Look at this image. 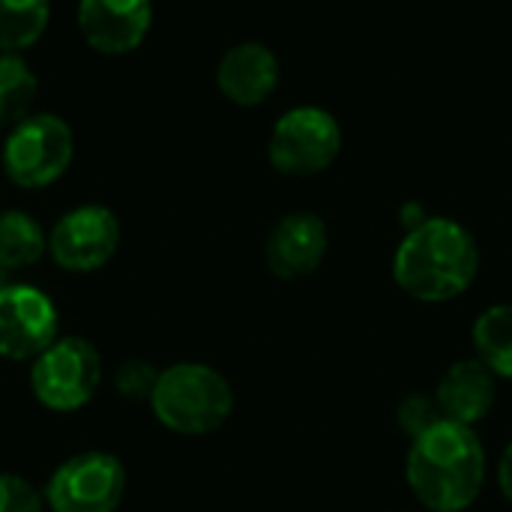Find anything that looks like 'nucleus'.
<instances>
[{
    "instance_id": "11",
    "label": "nucleus",
    "mask_w": 512,
    "mask_h": 512,
    "mask_svg": "<svg viewBox=\"0 0 512 512\" xmlns=\"http://www.w3.org/2000/svg\"><path fill=\"white\" fill-rule=\"evenodd\" d=\"M153 21L150 0H81L78 27L93 51L126 54L135 51Z\"/></svg>"
},
{
    "instance_id": "3",
    "label": "nucleus",
    "mask_w": 512,
    "mask_h": 512,
    "mask_svg": "<svg viewBox=\"0 0 512 512\" xmlns=\"http://www.w3.org/2000/svg\"><path fill=\"white\" fill-rule=\"evenodd\" d=\"M150 411L165 429L198 438L228 423L234 411V390L219 369L183 360L159 372Z\"/></svg>"
},
{
    "instance_id": "6",
    "label": "nucleus",
    "mask_w": 512,
    "mask_h": 512,
    "mask_svg": "<svg viewBox=\"0 0 512 512\" xmlns=\"http://www.w3.org/2000/svg\"><path fill=\"white\" fill-rule=\"evenodd\" d=\"M75 141L69 123L57 114H30L12 126L3 144V171L21 189H42L66 174Z\"/></svg>"
},
{
    "instance_id": "16",
    "label": "nucleus",
    "mask_w": 512,
    "mask_h": 512,
    "mask_svg": "<svg viewBox=\"0 0 512 512\" xmlns=\"http://www.w3.org/2000/svg\"><path fill=\"white\" fill-rule=\"evenodd\" d=\"M48 27V0H0V51L30 48Z\"/></svg>"
},
{
    "instance_id": "19",
    "label": "nucleus",
    "mask_w": 512,
    "mask_h": 512,
    "mask_svg": "<svg viewBox=\"0 0 512 512\" xmlns=\"http://www.w3.org/2000/svg\"><path fill=\"white\" fill-rule=\"evenodd\" d=\"M396 420H399V429L414 441L417 435H423L426 429H432L438 420H444L435 396H426V393H408L399 408H396Z\"/></svg>"
},
{
    "instance_id": "13",
    "label": "nucleus",
    "mask_w": 512,
    "mask_h": 512,
    "mask_svg": "<svg viewBox=\"0 0 512 512\" xmlns=\"http://www.w3.org/2000/svg\"><path fill=\"white\" fill-rule=\"evenodd\" d=\"M216 84L234 105H261L279 84V60L261 42H240L219 60Z\"/></svg>"
},
{
    "instance_id": "4",
    "label": "nucleus",
    "mask_w": 512,
    "mask_h": 512,
    "mask_svg": "<svg viewBox=\"0 0 512 512\" xmlns=\"http://www.w3.org/2000/svg\"><path fill=\"white\" fill-rule=\"evenodd\" d=\"M102 354L81 336H57L30 363V390L48 411H81L102 384Z\"/></svg>"
},
{
    "instance_id": "12",
    "label": "nucleus",
    "mask_w": 512,
    "mask_h": 512,
    "mask_svg": "<svg viewBox=\"0 0 512 512\" xmlns=\"http://www.w3.org/2000/svg\"><path fill=\"white\" fill-rule=\"evenodd\" d=\"M435 402L444 420L477 429L498 402V378L477 357L456 360L438 381Z\"/></svg>"
},
{
    "instance_id": "1",
    "label": "nucleus",
    "mask_w": 512,
    "mask_h": 512,
    "mask_svg": "<svg viewBox=\"0 0 512 512\" xmlns=\"http://www.w3.org/2000/svg\"><path fill=\"white\" fill-rule=\"evenodd\" d=\"M486 447L477 429L438 420L417 435L405 456V480L429 512L471 510L486 489Z\"/></svg>"
},
{
    "instance_id": "9",
    "label": "nucleus",
    "mask_w": 512,
    "mask_h": 512,
    "mask_svg": "<svg viewBox=\"0 0 512 512\" xmlns=\"http://www.w3.org/2000/svg\"><path fill=\"white\" fill-rule=\"evenodd\" d=\"M60 315L54 300L36 285H6L0 291V357L33 363L57 339Z\"/></svg>"
},
{
    "instance_id": "8",
    "label": "nucleus",
    "mask_w": 512,
    "mask_h": 512,
    "mask_svg": "<svg viewBox=\"0 0 512 512\" xmlns=\"http://www.w3.org/2000/svg\"><path fill=\"white\" fill-rule=\"evenodd\" d=\"M120 249V222L102 204H84L60 216L48 234V252L69 273H93Z\"/></svg>"
},
{
    "instance_id": "21",
    "label": "nucleus",
    "mask_w": 512,
    "mask_h": 512,
    "mask_svg": "<svg viewBox=\"0 0 512 512\" xmlns=\"http://www.w3.org/2000/svg\"><path fill=\"white\" fill-rule=\"evenodd\" d=\"M498 489H501V495L512 504V441L504 447L501 462H498Z\"/></svg>"
},
{
    "instance_id": "14",
    "label": "nucleus",
    "mask_w": 512,
    "mask_h": 512,
    "mask_svg": "<svg viewBox=\"0 0 512 512\" xmlns=\"http://www.w3.org/2000/svg\"><path fill=\"white\" fill-rule=\"evenodd\" d=\"M471 342L477 360L489 366L495 378L512 381V303H495L474 321Z\"/></svg>"
},
{
    "instance_id": "18",
    "label": "nucleus",
    "mask_w": 512,
    "mask_h": 512,
    "mask_svg": "<svg viewBox=\"0 0 512 512\" xmlns=\"http://www.w3.org/2000/svg\"><path fill=\"white\" fill-rule=\"evenodd\" d=\"M159 372H162V369H156V366L147 363V360H126V363H120L117 372H114V390H117L123 399H129V402H141V399L150 402L153 387H156V381H159Z\"/></svg>"
},
{
    "instance_id": "7",
    "label": "nucleus",
    "mask_w": 512,
    "mask_h": 512,
    "mask_svg": "<svg viewBox=\"0 0 512 512\" xmlns=\"http://www.w3.org/2000/svg\"><path fill=\"white\" fill-rule=\"evenodd\" d=\"M123 495V462L111 453L90 450L57 465L45 486V507L51 512H117Z\"/></svg>"
},
{
    "instance_id": "22",
    "label": "nucleus",
    "mask_w": 512,
    "mask_h": 512,
    "mask_svg": "<svg viewBox=\"0 0 512 512\" xmlns=\"http://www.w3.org/2000/svg\"><path fill=\"white\" fill-rule=\"evenodd\" d=\"M9 276H12V273H9V270H6V267L0 264V291H3L6 285H12V282H9Z\"/></svg>"
},
{
    "instance_id": "15",
    "label": "nucleus",
    "mask_w": 512,
    "mask_h": 512,
    "mask_svg": "<svg viewBox=\"0 0 512 512\" xmlns=\"http://www.w3.org/2000/svg\"><path fill=\"white\" fill-rule=\"evenodd\" d=\"M48 249L42 225L21 213V210H6L0 213V264L12 273L21 267H33Z\"/></svg>"
},
{
    "instance_id": "5",
    "label": "nucleus",
    "mask_w": 512,
    "mask_h": 512,
    "mask_svg": "<svg viewBox=\"0 0 512 512\" xmlns=\"http://www.w3.org/2000/svg\"><path fill=\"white\" fill-rule=\"evenodd\" d=\"M342 150V129L336 117L315 105L285 111L267 144L270 165L285 177H315L327 171Z\"/></svg>"
},
{
    "instance_id": "17",
    "label": "nucleus",
    "mask_w": 512,
    "mask_h": 512,
    "mask_svg": "<svg viewBox=\"0 0 512 512\" xmlns=\"http://www.w3.org/2000/svg\"><path fill=\"white\" fill-rule=\"evenodd\" d=\"M36 75L18 54H0V126H18L36 102Z\"/></svg>"
},
{
    "instance_id": "2",
    "label": "nucleus",
    "mask_w": 512,
    "mask_h": 512,
    "mask_svg": "<svg viewBox=\"0 0 512 512\" xmlns=\"http://www.w3.org/2000/svg\"><path fill=\"white\" fill-rule=\"evenodd\" d=\"M477 273L474 234L444 216H429L411 228L393 255V279L417 303H450L474 285Z\"/></svg>"
},
{
    "instance_id": "10",
    "label": "nucleus",
    "mask_w": 512,
    "mask_h": 512,
    "mask_svg": "<svg viewBox=\"0 0 512 512\" xmlns=\"http://www.w3.org/2000/svg\"><path fill=\"white\" fill-rule=\"evenodd\" d=\"M330 249L327 222L315 213H288L282 216L264 243V261L267 270L276 279L294 282L312 276Z\"/></svg>"
},
{
    "instance_id": "20",
    "label": "nucleus",
    "mask_w": 512,
    "mask_h": 512,
    "mask_svg": "<svg viewBox=\"0 0 512 512\" xmlns=\"http://www.w3.org/2000/svg\"><path fill=\"white\" fill-rule=\"evenodd\" d=\"M45 495L18 474H0V512H42Z\"/></svg>"
}]
</instances>
